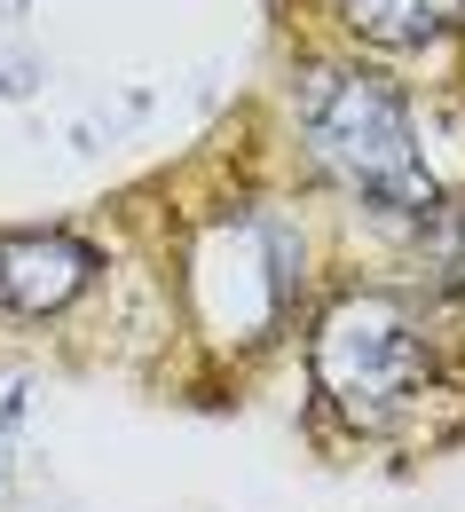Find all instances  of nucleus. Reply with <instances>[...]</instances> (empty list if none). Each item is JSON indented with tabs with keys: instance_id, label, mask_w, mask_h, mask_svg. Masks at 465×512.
<instances>
[{
	"instance_id": "1",
	"label": "nucleus",
	"mask_w": 465,
	"mask_h": 512,
	"mask_svg": "<svg viewBox=\"0 0 465 512\" xmlns=\"http://www.w3.org/2000/svg\"><path fill=\"white\" fill-rule=\"evenodd\" d=\"M292 111H300V134H308L316 166L347 197H363L371 213H395V221H426L434 213V174L418 158L410 111H402V95L379 71L316 64L300 79Z\"/></svg>"
},
{
	"instance_id": "2",
	"label": "nucleus",
	"mask_w": 465,
	"mask_h": 512,
	"mask_svg": "<svg viewBox=\"0 0 465 512\" xmlns=\"http://www.w3.org/2000/svg\"><path fill=\"white\" fill-rule=\"evenodd\" d=\"M426 379V331L395 292H347L316 323V386L355 426H387Z\"/></svg>"
},
{
	"instance_id": "3",
	"label": "nucleus",
	"mask_w": 465,
	"mask_h": 512,
	"mask_svg": "<svg viewBox=\"0 0 465 512\" xmlns=\"http://www.w3.org/2000/svg\"><path fill=\"white\" fill-rule=\"evenodd\" d=\"M87 284H95V245H79L64 229H16V237H0V323L64 316Z\"/></svg>"
},
{
	"instance_id": "4",
	"label": "nucleus",
	"mask_w": 465,
	"mask_h": 512,
	"mask_svg": "<svg viewBox=\"0 0 465 512\" xmlns=\"http://www.w3.org/2000/svg\"><path fill=\"white\" fill-rule=\"evenodd\" d=\"M465 16V0H339V24L371 48H426Z\"/></svg>"
}]
</instances>
